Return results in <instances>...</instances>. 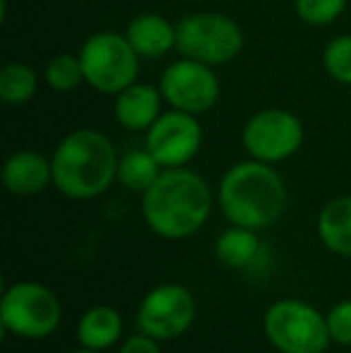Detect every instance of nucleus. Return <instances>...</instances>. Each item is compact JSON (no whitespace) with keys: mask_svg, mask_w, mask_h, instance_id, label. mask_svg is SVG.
Masks as SVG:
<instances>
[{"mask_svg":"<svg viewBox=\"0 0 351 353\" xmlns=\"http://www.w3.org/2000/svg\"><path fill=\"white\" fill-rule=\"evenodd\" d=\"M164 166L150 154V149H130L118 159V183L130 192H147L161 176Z\"/></svg>","mask_w":351,"mask_h":353,"instance_id":"a211bd4d","label":"nucleus"},{"mask_svg":"<svg viewBox=\"0 0 351 353\" xmlns=\"http://www.w3.org/2000/svg\"><path fill=\"white\" fill-rule=\"evenodd\" d=\"M325 317H328V330L334 344L351 349V301L334 303Z\"/></svg>","mask_w":351,"mask_h":353,"instance_id":"5701e85b","label":"nucleus"},{"mask_svg":"<svg viewBox=\"0 0 351 353\" xmlns=\"http://www.w3.org/2000/svg\"><path fill=\"white\" fill-rule=\"evenodd\" d=\"M130 41V46L137 51V56L145 61H157V58L169 56L176 51L178 29L169 17L159 12H142L128 22L123 32Z\"/></svg>","mask_w":351,"mask_h":353,"instance_id":"4468645a","label":"nucleus"},{"mask_svg":"<svg viewBox=\"0 0 351 353\" xmlns=\"http://www.w3.org/2000/svg\"><path fill=\"white\" fill-rule=\"evenodd\" d=\"M294 10L308 27H330L347 12V0H296Z\"/></svg>","mask_w":351,"mask_h":353,"instance_id":"4be33fe9","label":"nucleus"},{"mask_svg":"<svg viewBox=\"0 0 351 353\" xmlns=\"http://www.w3.org/2000/svg\"><path fill=\"white\" fill-rule=\"evenodd\" d=\"M260 238L258 231L231 223L214 243V257L226 270H245L258 260Z\"/></svg>","mask_w":351,"mask_h":353,"instance_id":"f3484780","label":"nucleus"},{"mask_svg":"<svg viewBox=\"0 0 351 353\" xmlns=\"http://www.w3.org/2000/svg\"><path fill=\"white\" fill-rule=\"evenodd\" d=\"M72 353H101V351H89V349H80V351H72Z\"/></svg>","mask_w":351,"mask_h":353,"instance_id":"393cba45","label":"nucleus"},{"mask_svg":"<svg viewBox=\"0 0 351 353\" xmlns=\"http://www.w3.org/2000/svg\"><path fill=\"white\" fill-rule=\"evenodd\" d=\"M80 63L85 72V84L99 94L116 97L140 74V61L137 51L130 46L126 34L118 32H94L82 41Z\"/></svg>","mask_w":351,"mask_h":353,"instance_id":"423d86ee","label":"nucleus"},{"mask_svg":"<svg viewBox=\"0 0 351 353\" xmlns=\"http://www.w3.org/2000/svg\"><path fill=\"white\" fill-rule=\"evenodd\" d=\"M342 353H351V351H342Z\"/></svg>","mask_w":351,"mask_h":353,"instance_id":"bb28decb","label":"nucleus"},{"mask_svg":"<svg viewBox=\"0 0 351 353\" xmlns=\"http://www.w3.org/2000/svg\"><path fill=\"white\" fill-rule=\"evenodd\" d=\"M159 89L171 108L192 113V116L212 111L221 94L214 68L183 56L181 61H174L164 68L159 77Z\"/></svg>","mask_w":351,"mask_h":353,"instance_id":"9d476101","label":"nucleus"},{"mask_svg":"<svg viewBox=\"0 0 351 353\" xmlns=\"http://www.w3.org/2000/svg\"><path fill=\"white\" fill-rule=\"evenodd\" d=\"M214 195L205 178L188 166L164 168L142 192V219L147 228L166 241H185L205 228L212 216Z\"/></svg>","mask_w":351,"mask_h":353,"instance_id":"f257e3e1","label":"nucleus"},{"mask_svg":"<svg viewBox=\"0 0 351 353\" xmlns=\"http://www.w3.org/2000/svg\"><path fill=\"white\" fill-rule=\"evenodd\" d=\"M176 51L205 65L219 68L236 61L245 46V34L234 17L224 12H192L176 24Z\"/></svg>","mask_w":351,"mask_h":353,"instance_id":"0eeeda50","label":"nucleus"},{"mask_svg":"<svg viewBox=\"0 0 351 353\" xmlns=\"http://www.w3.org/2000/svg\"><path fill=\"white\" fill-rule=\"evenodd\" d=\"M265 339L279 353H325L332 344L328 317L299 298H279L265 310Z\"/></svg>","mask_w":351,"mask_h":353,"instance_id":"20e7f679","label":"nucleus"},{"mask_svg":"<svg viewBox=\"0 0 351 353\" xmlns=\"http://www.w3.org/2000/svg\"><path fill=\"white\" fill-rule=\"evenodd\" d=\"M241 142L250 159L281 163L291 159L305 142L303 121L286 108H263L245 121Z\"/></svg>","mask_w":351,"mask_h":353,"instance_id":"6e6552de","label":"nucleus"},{"mask_svg":"<svg viewBox=\"0 0 351 353\" xmlns=\"http://www.w3.org/2000/svg\"><path fill=\"white\" fill-rule=\"evenodd\" d=\"M197 315L195 296L183 283H159L150 288L137 305V330L157 341L181 339Z\"/></svg>","mask_w":351,"mask_h":353,"instance_id":"1a4fd4ad","label":"nucleus"},{"mask_svg":"<svg viewBox=\"0 0 351 353\" xmlns=\"http://www.w3.org/2000/svg\"><path fill=\"white\" fill-rule=\"evenodd\" d=\"M181 3H200V0H181Z\"/></svg>","mask_w":351,"mask_h":353,"instance_id":"a878e982","label":"nucleus"},{"mask_svg":"<svg viewBox=\"0 0 351 353\" xmlns=\"http://www.w3.org/2000/svg\"><path fill=\"white\" fill-rule=\"evenodd\" d=\"M61 298L39 281H14L5 288L0 301V325L19 339H46L61 327Z\"/></svg>","mask_w":351,"mask_h":353,"instance_id":"39448f33","label":"nucleus"},{"mask_svg":"<svg viewBox=\"0 0 351 353\" xmlns=\"http://www.w3.org/2000/svg\"><path fill=\"white\" fill-rule=\"evenodd\" d=\"M118 159L116 144L101 130L68 132L51 154L53 188L68 200H94L118 181Z\"/></svg>","mask_w":351,"mask_h":353,"instance_id":"7ed1b4c3","label":"nucleus"},{"mask_svg":"<svg viewBox=\"0 0 351 353\" xmlns=\"http://www.w3.org/2000/svg\"><path fill=\"white\" fill-rule=\"evenodd\" d=\"M3 185L14 197L41 195L48 185H53L51 157L34 149L12 152L3 163Z\"/></svg>","mask_w":351,"mask_h":353,"instance_id":"f8f14e48","label":"nucleus"},{"mask_svg":"<svg viewBox=\"0 0 351 353\" xmlns=\"http://www.w3.org/2000/svg\"><path fill=\"white\" fill-rule=\"evenodd\" d=\"M161 341H157L154 336L145 334V332H137V334H130L121 341L118 346V353H161Z\"/></svg>","mask_w":351,"mask_h":353,"instance_id":"b1692460","label":"nucleus"},{"mask_svg":"<svg viewBox=\"0 0 351 353\" xmlns=\"http://www.w3.org/2000/svg\"><path fill=\"white\" fill-rule=\"evenodd\" d=\"M43 82L48 84V89H53L58 94L75 92L80 84H85L80 56H75V53H58V56L48 58L46 68H43Z\"/></svg>","mask_w":351,"mask_h":353,"instance_id":"aec40b11","label":"nucleus"},{"mask_svg":"<svg viewBox=\"0 0 351 353\" xmlns=\"http://www.w3.org/2000/svg\"><path fill=\"white\" fill-rule=\"evenodd\" d=\"M164 97H161L159 84H147V82H132L123 92L116 94L113 99V116L116 123L128 132H147L154 121L161 116V106H164Z\"/></svg>","mask_w":351,"mask_h":353,"instance_id":"ddd939ff","label":"nucleus"},{"mask_svg":"<svg viewBox=\"0 0 351 353\" xmlns=\"http://www.w3.org/2000/svg\"><path fill=\"white\" fill-rule=\"evenodd\" d=\"M205 130L197 116L185 111H164L145 132V147L164 168L188 166L200 154Z\"/></svg>","mask_w":351,"mask_h":353,"instance_id":"9b49d317","label":"nucleus"},{"mask_svg":"<svg viewBox=\"0 0 351 353\" xmlns=\"http://www.w3.org/2000/svg\"><path fill=\"white\" fill-rule=\"evenodd\" d=\"M77 341L82 349L108 351L123 341V317L113 305H92L77 322Z\"/></svg>","mask_w":351,"mask_h":353,"instance_id":"2eb2a0df","label":"nucleus"},{"mask_svg":"<svg viewBox=\"0 0 351 353\" xmlns=\"http://www.w3.org/2000/svg\"><path fill=\"white\" fill-rule=\"evenodd\" d=\"M39 92V72L29 63L12 61L0 70V101L5 106H27Z\"/></svg>","mask_w":351,"mask_h":353,"instance_id":"6ab92c4d","label":"nucleus"},{"mask_svg":"<svg viewBox=\"0 0 351 353\" xmlns=\"http://www.w3.org/2000/svg\"><path fill=\"white\" fill-rule=\"evenodd\" d=\"M315 231L325 250L351 257V195H339L320 210Z\"/></svg>","mask_w":351,"mask_h":353,"instance_id":"dca6fc26","label":"nucleus"},{"mask_svg":"<svg viewBox=\"0 0 351 353\" xmlns=\"http://www.w3.org/2000/svg\"><path fill=\"white\" fill-rule=\"evenodd\" d=\"M323 68L337 84L351 87V34L330 39L323 51Z\"/></svg>","mask_w":351,"mask_h":353,"instance_id":"412c9836","label":"nucleus"},{"mask_svg":"<svg viewBox=\"0 0 351 353\" xmlns=\"http://www.w3.org/2000/svg\"><path fill=\"white\" fill-rule=\"evenodd\" d=\"M286 202L289 190L284 178L272 163L258 159L234 163L217 188V205L226 221L253 231H263L279 221Z\"/></svg>","mask_w":351,"mask_h":353,"instance_id":"f03ea898","label":"nucleus"}]
</instances>
